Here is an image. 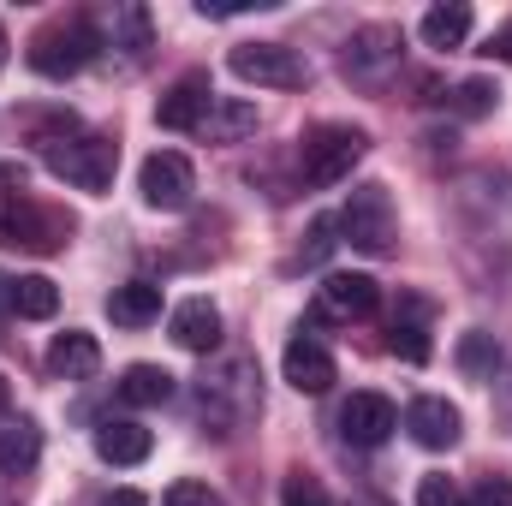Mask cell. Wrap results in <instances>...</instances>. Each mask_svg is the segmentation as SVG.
Returning a JSON list of instances; mask_svg holds the SVG:
<instances>
[{
    "mask_svg": "<svg viewBox=\"0 0 512 506\" xmlns=\"http://www.w3.org/2000/svg\"><path fill=\"white\" fill-rule=\"evenodd\" d=\"M417 506H465V495H459V483H453V477H441V471H435V477H423V483H417Z\"/></svg>",
    "mask_w": 512,
    "mask_h": 506,
    "instance_id": "28",
    "label": "cell"
},
{
    "mask_svg": "<svg viewBox=\"0 0 512 506\" xmlns=\"http://www.w3.org/2000/svg\"><path fill=\"white\" fill-rule=\"evenodd\" d=\"M256 102H245V96H215V108H209V120L197 126V137H209V143H245L256 131Z\"/></svg>",
    "mask_w": 512,
    "mask_h": 506,
    "instance_id": "18",
    "label": "cell"
},
{
    "mask_svg": "<svg viewBox=\"0 0 512 506\" xmlns=\"http://www.w3.org/2000/svg\"><path fill=\"white\" fill-rule=\"evenodd\" d=\"M48 370L60 381H90L102 370V346H96V334H84V328H66L54 346H48Z\"/></svg>",
    "mask_w": 512,
    "mask_h": 506,
    "instance_id": "16",
    "label": "cell"
},
{
    "mask_svg": "<svg viewBox=\"0 0 512 506\" xmlns=\"http://www.w3.org/2000/svg\"><path fill=\"white\" fill-rule=\"evenodd\" d=\"M364 155H370V137H364V131L328 120V126L304 131V143H298V173H304V185L328 191V185L352 179V167H358Z\"/></svg>",
    "mask_w": 512,
    "mask_h": 506,
    "instance_id": "2",
    "label": "cell"
},
{
    "mask_svg": "<svg viewBox=\"0 0 512 506\" xmlns=\"http://www.w3.org/2000/svg\"><path fill=\"white\" fill-rule=\"evenodd\" d=\"M417 30H423V42H429V48H441V54H447V48H465V36H471V6H465V0L429 6Z\"/></svg>",
    "mask_w": 512,
    "mask_h": 506,
    "instance_id": "22",
    "label": "cell"
},
{
    "mask_svg": "<svg viewBox=\"0 0 512 506\" xmlns=\"http://www.w3.org/2000/svg\"><path fill=\"white\" fill-rule=\"evenodd\" d=\"M227 66H233V78H245L256 90H298V84H310V60L298 48H286V42H239L227 54Z\"/></svg>",
    "mask_w": 512,
    "mask_h": 506,
    "instance_id": "7",
    "label": "cell"
},
{
    "mask_svg": "<svg viewBox=\"0 0 512 506\" xmlns=\"http://www.w3.org/2000/svg\"><path fill=\"white\" fill-rule=\"evenodd\" d=\"M42 161H48V173H60L66 185H78V191H114V173H120V143L114 137H102V131H78V137H66V143H54V149H42Z\"/></svg>",
    "mask_w": 512,
    "mask_h": 506,
    "instance_id": "3",
    "label": "cell"
},
{
    "mask_svg": "<svg viewBox=\"0 0 512 506\" xmlns=\"http://www.w3.org/2000/svg\"><path fill=\"white\" fill-rule=\"evenodd\" d=\"M120 399L137 405V411H143V405H167V399H173V376H167L161 364H131L126 376H120Z\"/></svg>",
    "mask_w": 512,
    "mask_h": 506,
    "instance_id": "24",
    "label": "cell"
},
{
    "mask_svg": "<svg viewBox=\"0 0 512 506\" xmlns=\"http://www.w3.org/2000/svg\"><path fill=\"white\" fill-rule=\"evenodd\" d=\"M108 316H114L120 328H149V322L161 316V286H149V280L114 286V292H108Z\"/></svg>",
    "mask_w": 512,
    "mask_h": 506,
    "instance_id": "20",
    "label": "cell"
},
{
    "mask_svg": "<svg viewBox=\"0 0 512 506\" xmlns=\"http://www.w3.org/2000/svg\"><path fill=\"white\" fill-rule=\"evenodd\" d=\"M108 506H149V501H143L137 489H114V495H108Z\"/></svg>",
    "mask_w": 512,
    "mask_h": 506,
    "instance_id": "33",
    "label": "cell"
},
{
    "mask_svg": "<svg viewBox=\"0 0 512 506\" xmlns=\"http://www.w3.org/2000/svg\"><path fill=\"white\" fill-rule=\"evenodd\" d=\"M197 411H203V423H215L221 435L245 429L256 411H262V376H256L251 352H227V358L209 364V376L197 381Z\"/></svg>",
    "mask_w": 512,
    "mask_h": 506,
    "instance_id": "1",
    "label": "cell"
},
{
    "mask_svg": "<svg viewBox=\"0 0 512 506\" xmlns=\"http://www.w3.org/2000/svg\"><path fill=\"white\" fill-rule=\"evenodd\" d=\"M459 370H465V381H495L501 376V346H495V334L471 328V334L459 340Z\"/></svg>",
    "mask_w": 512,
    "mask_h": 506,
    "instance_id": "25",
    "label": "cell"
},
{
    "mask_svg": "<svg viewBox=\"0 0 512 506\" xmlns=\"http://www.w3.org/2000/svg\"><path fill=\"white\" fill-rule=\"evenodd\" d=\"M36 459H42V429L30 417L0 423V471L6 477H24V471H36Z\"/></svg>",
    "mask_w": 512,
    "mask_h": 506,
    "instance_id": "19",
    "label": "cell"
},
{
    "mask_svg": "<svg viewBox=\"0 0 512 506\" xmlns=\"http://www.w3.org/2000/svg\"><path fill=\"white\" fill-rule=\"evenodd\" d=\"M137 191H143L149 209L179 215V209L191 203V191H197V167H191L179 149H155V155L137 167Z\"/></svg>",
    "mask_w": 512,
    "mask_h": 506,
    "instance_id": "9",
    "label": "cell"
},
{
    "mask_svg": "<svg viewBox=\"0 0 512 506\" xmlns=\"http://www.w3.org/2000/svg\"><path fill=\"white\" fill-rule=\"evenodd\" d=\"M376 280L370 274H328L322 286H316V310L322 316H334V322H364L370 310H376Z\"/></svg>",
    "mask_w": 512,
    "mask_h": 506,
    "instance_id": "14",
    "label": "cell"
},
{
    "mask_svg": "<svg viewBox=\"0 0 512 506\" xmlns=\"http://www.w3.org/2000/svg\"><path fill=\"white\" fill-rule=\"evenodd\" d=\"M209 108H215V84H209V72H185L161 102H155V120L167 131H197L209 120Z\"/></svg>",
    "mask_w": 512,
    "mask_h": 506,
    "instance_id": "11",
    "label": "cell"
},
{
    "mask_svg": "<svg viewBox=\"0 0 512 506\" xmlns=\"http://www.w3.org/2000/svg\"><path fill=\"white\" fill-rule=\"evenodd\" d=\"M0 304H12V280L6 274H0Z\"/></svg>",
    "mask_w": 512,
    "mask_h": 506,
    "instance_id": "35",
    "label": "cell"
},
{
    "mask_svg": "<svg viewBox=\"0 0 512 506\" xmlns=\"http://www.w3.org/2000/svg\"><path fill=\"white\" fill-rule=\"evenodd\" d=\"M96 48H102V36H96L90 18H54V24L36 30V42H30V72L66 84V78H78V72L96 60Z\"/></svg>",
    "mask_w": 512,
    "mask_h": 506,
    "instance_id": "4",
    "label": "cell"
},
{
    "mask_svg": "<svg viewBox=\"0 0 512 506\" xmlns=\"http://www.w3.org/2000/svg\"><path fill=\"white\" fill-rule=\"evenodd\" d=\"M149 429L143 423H131V417H108L102 429H96V453L108 459V465H143L149 459Z\"/></svg>",
    "mask_w": 512,
    "mask_h": 506,
    "instance_id": "17",
    "label": "cell"
},
{
    "mask_svg": "<svg viewBox=\"0 0 512 506\" xmlns=\"http://www.w3.org/2000/svg\"><path fill=\"white\" fill-rule=\"evenodd\" d=\"M393 429H399V411H393V399H382V393H352L340 405V435L352 447H382Z\"/></svg>",
    "mask_w": 512,
    "mask_h": 506,
    "instance_id": "12",
    "label": "cell"
},
{
    "mask_svg": "<svg viewBox=\"0 0 512 506\" xmlns=\"http://www.w3.org/2000/svg\"><path fill=\"white\" fill-rule=\"evenodd\" d=\"M0 60H6V30H0Z\"/></svg>",
    "mask_w": 512,
    "mask_h": 506,
    "instance_id": "36",
    "label": "cell"
},
{
    "mask_svg": "<svg viewBox=\"0 0 512 506\" xmlns=\"http://www.w3.org/2000/svg\"><path fill=\"white\" fill-rule=\"evenodd\" d=\"M483 54H489V60H501V66H512V18L501 24V30H489V42H483Z\"/></svg>",
    "mask_w": 512,
    "mask_h": 506,
    "instance_id": "32",
    "label": "cell"
},
{
    "mask_svg": "<svg viewBox=\"0 0 512 506\" xmlns=\"http://www.w3.org/2000/svg\"><path fill=\"white\" fill-rule=\"evenodd\" d=\"M286 506H328V495H322V483H316V477L292 471V477H286Z\"/></svg>",
    "mask_w": 512,
    "mask_h": 506,
    "instance_id": "31",
    "label": "cell"
},
{
    "mask_svg": "<svg viewBox=\"0 0 512 506\" xmlns=\"http://www.w3.org/2000/svg\"><path fill=\"white\" fill-rule=\"evenodd\" d=\"M405 429H411V441H417V447H429V453H447V447H459V429H465V417H459V405H453V399H441V393H423V399H411V411H405Z\"/></svg>",
    "mask_w": 512,
    "mask_h": 506,
    "instance_id": "10",
    "label": "cell"
},
{
    "mask_svg": "<svg viewBox=\"0 0 512 506\" xmlns=\"http://www.w3.org/2000/svg\"><path fill=\"white\" fill-rule=\"evenodd\" d=\"M340 233H346V245L364 256H387L393 251V239H399V215H393V197H387L382 185H352V197H346V209H340V221H334Z\"/></svg>",
    "mask_w": 512,
    "mask_h": 506,
    "instance_id": "6",
    "label": "cell"
},
{
    "mask_svg": "<svg viewBox=\"0 0 512 506\" xmlns=\"http://www.w3.org/2000/svg\"><path fill=\"white\" fill-rule=\"evenodd\" d=\"M12 310H18L24 322H48V316L60 310V286H54L48 274H18V280H12Z\"/></svg>",
    "mask_w": 512,
    "mask_h": 506,
    "instance_id": "23",
    "label": "cell"
},
{
    "mask_svg": "<svg viewBox=\"0 0 512 506\" xmlns=\"http://www.w3.org/2000/svg\"><path fill=\"white\" fill-rule=\"evenodd\" d=\"M465 506H512V477H483V483L465 495Z\"/></svg>",
    "mask_w": 512,
    "mask_h": 506,
    "instance_id": "30",
    "label": "cell"
},
{
    "mask_svg": "<svg viewBox=\"0 0 512 506\" xmlns=\"http://www.w3.org/2000/svg\"><path fill=\"white\" fill-rule=\"evenodd\" d=\"M6 405H12V387H6V376H0V423H6Z\"/></svg>",
    "mask_w": 512,
    "mask_h": 506,
    "instance_id": "34",
    "label": "cell"
},
{
    "mask_svg": "<svg viewBox=\"0 0 512 506\" xmlns=\"http://www.w3.org/2000/svg\"><path fill=\"white\" fill-rule=\"evenodd\" d=\"M399 358L423 364L429 358V340H423V304H411V316H393V340H387Z\"/></svg>",
    "mask_w": 512,
    "mask_h": 506,
    "instance_id": "27",
    "label": "cell"
},
{
    "mask_svg": "<svg viewBox=\"0 0 512 506\" xmlns=\"http://www.w3.org/2000/svg\"><path fill=\"white\" fill-rule=\"evenodd\" d=\"M66 239H72V215H60V209H42V203H30V197H18V203H6L0 209V245L6 251H66Z\"/></svg>",
    "mask_w": 512,
    "mask_h": 506,
    "instance_id": "8",
    "label": "cell"
},
{
    "mask_svg": "<svg viewBox=\"0 0 512 506\" xmlns=\"http://www.w3.org/2000/svg\"><path fill=\"white\" fill-rule=\"evenodd\" d=\"M167 328H173V346H185V352H215L221 346V310L209 298H185Z\"/></svg>",
    "mask_w": 512,
    "mask_h": 506,
    "instance_id": "15",
    "label": "cell"
},
{
    "mask_svg": "<svg viewBox=\"0 0 512 506\" xmlns=\"http://www.w3.org/2000/svg\"><path fill=\"white\" fill-rule=\"evenodd\" d=\"M495 102H501V90H495L489 78H465V84L447 96V108H453L459 120H483V114H495Z\"/></svg>",
    "mask_w": 512,
    "mask_h": 506,
    "instance_id": "26",
    "label": "cell"
},
{
    "mask_svg": "<svg viewBox=\"0 0 512 506\" xmlns=\"http://www.w3.org/2000/svg\"><path fill=\"white\" fill-rule=\"evenodd\" d=\"M161 506H227V501H221L209 483H191V477H185V483H173V489L161 495Z\"/></svg>",
    "mask_w": 512,
    "mask_h": 506,
    "instance_id": "29",
    "label": "cell"
},
{
    "mask_svg": "<svg viewBox=\"0 0 512 506\" xmlns=\"http://www.w3.org/2000/svg\"><path fill=\"white\" fill-rule=\"evenodd\" d=\"M280 370H286V381H292L298 393H328V387L340 381V364H334V352H328L316 334H298V340L286 346Z\"/></svg>",
    "mask_w": 512,
    "mask_h": 506,
    "instance_id": "13",
    "label": "cell"
},
{
    "mask_svg": "<svg viewBox=\"0 0 512 506\" xmlns=\"http://www.w3.org/2000/svg\"><path fill=\"white\" fill-rule=\"evenodd\" d=\"M102 48H126V54H143V48H149V6H137V0H120V6L102 18Z\"/></svg>",
    "mask_w": 512,
    "mask_h": 506,
    "instance_id": "21",
    "label": "cell"
},
{
    "mask_svg": "<svg viewBox=\"0 0 512 506\" xmlns=\"http://www.w3.org/2000/svg\"><path fill=\"white\" fill-rule=\"evenodd\" d=\"M399 66H405V30H399V24H364V30H352V42L340 48V72H346L358 90H382Z\"/></svg>",
    "mask_w": 512,
    "mask_h": 506,
    "instance_id": "5",
    "label": "cell"
}]
</instances>
